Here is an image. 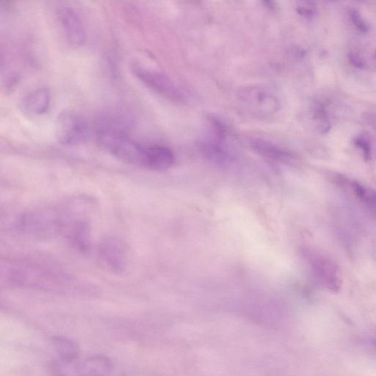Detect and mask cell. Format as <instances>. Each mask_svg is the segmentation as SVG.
<instances>
[{
  "instance_id": "6da1fadb",
  "label": "cell",
  "mask_w": 376,
  "mask_h": 376,
  "mask_svg": "<svg viewBox=\"0 0 376 376\" xmlns=\"http://www.w3.org/2000/svg\"><path fill=\"white\" fill-rule=\"evenodd\" d=\"M1 282L12 287L50 290L67 285L71 278L62 268L47 259L18 256L3 260Z\"/></svg>"
},
{
  "instance_id": "7a4b0ae2",
  "label": "cell",
  "mask_w": 376,
  "mask_h": 376,
  "mask_svg": "<svg viewBox=\"0 0 376 376\" xmlns=\"http://www.w3.org/2000/svg\"><path fill=\"white\" fill-rule=\"evenodd\" d=\"M96 140L101 148L120 160L144 167L147 145L130 138L126 133L109 129H98Z\"/></svg>"
},
{
  "instance_id": "3957f363",
  "label": "cell",
  "mask_w": 376,
  "mask_h": 376,
  "mask_svg": "<svg viewBox=\"0 0 376 376\" xmlns=\"http://www.w3.org/2000/svg\"><path fill=\"white\" fill-rule=\"evenodd\" d=\"M73 220L68 215L55 210H42L23 215L18 226L23 233L38 238H48L65 231Z\"/></svg>"
},
{
  "instance_id": "277c9868",
  "label": "cell",
  "mask_w": 376,
  "mask_h": 376,
  "mask_svg": "<svg viewBox=\"0 0 376 376\" xmlns=\"http://www.w3.org/2000/svg\"><path fill=\"white\" fill-rule=\"evenodd\" d=\"M238 102L251 117L261 120L272 119L281 110V102L276 94L263 86L245 87L238 93Z\"/></svg>"
},
{
  "instance_id": "5b68a950",
  "label": "cell",
  "mask_w": 376,
  "mask_h": 376,
  "mask_svg": "<svg viewBox=\"0 0 376 376\" xmlns=\"http://www.w3.org/2000/svg\"><path fill=\"white\" fill-rule=\"evenodd\" d=\"M90 128L80 115L71 111L61 113L55 122V137L64 146L73 147L88 140Z\"/></svg>"
},
{
  "instance_id": "8992f818",
  "label": "cell",
  "mask_w": 376,
  "mask_h": 376,
  "mask_svg": "<svg viewBox=\"0 0 376 376\" xmlns=\"http://www.w3.org/2000/svg\"><path fill=\"white\" fill-rule=\"evenodd\" d=\"M211 124L212 136L201 142V152L214 163L228 164L233 161V155L225 143L228 134L227 129L224 123L218 120L213 119Z\"/></svg>"
},
{
  "instance_id": "52a82bcc",
  "label": "cell",
  "mask_w": 376,
  "mask_h": 376,
  "mask_svg": "<svg viewBox=\"0 0 376 376\" xmlns=\"http://www.w3.org/2000/svg\"><path fill=\"white\" fill-rule=\"evenodd\" d=\"M97 257L100 265L110 273L121 274L126 269V247L118 238L108 237L101 242Z\"/></svg>"
},
{
  "instance_id": "ba28073f",
  "label": "cell",
  "mask_w": 376,
  "mask_h": 376,
  "mask_svg": "<svg viewBox=\"0 0 376 376\" xmlns=\"http://www.w3.org/2000/svg\"><path fill=\"white\" fill-rule=\"evenodd\" d=\"M133 71L143 85L159 95L177 102L182 100V94L178 86L165 75L137 66H134Z\"/></svg>"
},
{
  "instance_id": "9c48e42d",
  "label": "cell",
  "mask_w": 376,
  "mask_h": 376,
  "mask_svg": "<svg viewBox=\"0 0 376 376\" xmlns=\"http://www.w3.org/2000/svg\"><path fill=\"white\" fill-rule=\"evenodd\" d=\"M59 20L67 41L71 46L80 47L86 40V30L79 13L68 6H59L57 9Z\"/></svg>"
},
{
  "instance_id": "30bf717a",
  "label": "cell",
  "mask_w": 376,
  "mask_h": 376,
  "mask_svg": "<svg viewBox=\"0 0 376 376\" xmlns=\"http://www.w3.org/2000/svg\"><path fill=\"white\" fill-rule=\"evenodd\" d=\"M312 266L316 276L331 291H338L341 286L338 268L334 262L323 256H315Z\"/></svg>"
},
{
  "instance_id": "8fae6325",
  "label": "cell",
  "mask_w": 376,
  "mask_h": 376,
  "mask_svg": "<svg viewBox=\"0 0 376 376\" xmlns=\"http://www.w3.org/2000/svg\"><path fill=\"white\" fill-rule=\"evenodd\" d=\"M70 243L82 253L91 250V229L88 222L81 219L72 221L65 233Z\"/></svg>"
},
{
  "instance_id": "7c38bea8",
  "label": "cell",
  "mask_w": 376,
  "mask_h": 376,
  "mask_svg": "<svg viewBox=\"0 0 376 376\" xmlns=\"http://www.w3.org/2000/svg\"><path fill=\"white\" fill-rule=\"evenodd\" d=\"M51 103V95L46 88H38L27 94L21 102L22 110L30 115L46 113Z\"/></svg>"
},
{
  "instance_id": "4fadbf2b",
  "label": "cell",
  "mask_w": 376,
  "mask_h": 376,
  "mask_svg": "<svg viewBox=\"0 0 376 376\" xmlns=\"http://www.w3.org/2000/svg\"><path fill=\"white\" fill-rule=\"evenodd\" d=\"M175 163V155L167 147L158 145V144L147 145L144 168L163 171L171 168Z\"/></svg>"
},
{
  "instance_id": "5bb4252c",
  "label": "cell",
  "mask_w": 376,
  "mask_h": 376,
  "mask_svg": "<svg viewBox=\"0 0 376 376\" xmlns=\"http://www.w3.org/2000/svg\"><path fill=\"white\" fill-rule=\"evenodd\" d=\"M112 370L113 364L109 358L95 355L81 361L75 371L77 376H108Z\"/></svg>"
},
{
  "instance_id": "9a60e30c",
  "label": "cell",
  "mask_w": 376,
  "mask_h": 376,
  "mask_svg": "<svg viewBox=\"0 0 376 376\" xmlns=\"http://www.w3.org/2000/svg\"><path fill=\"white\" fill-rule=\"evenodd\" d=\"M252 147L258 154L270 159V160L284 164L294 161V155L274 143L263 139H254Z\"/></svg>"
},
{
  "instance_id": "2e32d148",
  "label": "cell",
  "mask_w": 376,
  "mask_h": 376,
  "mask_svg": "<svg viewBox=\"0 0 376 376\" xmlns=\"http://www.w3.org/2000/svg\"><path fill=\"white\" fill-rule=\"evenodd\" d=\"M54 350L62 363H73L79 356L80 348L77 342L64 337H56L52 340Z\"/></svg>"
},
{
  "instance_id": "e0dca14e",
  "label": "cell",
  "mask_w": 376,
  "mask_h": 376,
  "mask_svg": "<svg viewBox=\"0 0 376 376\" xmlns=\"http://www.w3.org/2000/svg\"><path fill=\"white\" fill-rule=\"evenodd\" d=\"M356 145L363 150L366 157L368 159L370 155V143L366 135H361L355 140Z\"/></svg>"
},
{
  "instance_id": "ac0fdd59",
  "label": "cell",
  "mask_w": 376,
  "mask_h": 376,
  "mask_svg": "<svg viewBox=\"0 0 376 376\" xmlns=\"http://www.w3.org/2000/svg\"><path fill=\"white\" fill-rule=\"evenodd\" d=\"M298 11L303 17H312L316 13V7L313 3H301Z\"/></svg>"
},
{
  "instance_id": "d6986e66",
  "label": "cell",
  "mask_w": 376,
  "mask_h": 376,
  "mask_svg": "<svg viewBox=\"0 0 376 376\" xmlns=\"http://www.w3.org/2000/svg\"><path fill=\"white\" fill-rule=\"evenodd\" d=\"M351 18L354 25L359 31L366 32L368 30L367 24L363 19L361 17L360 14L357 11L354 10L352 11Z\"/></svg>"
},
{
  "instance_id": "ffe728a7",
  "label": "cell",
  "mask_w": 376,
  "mask_h": 376,
  "mask_svg": "<svg viewBox=\"0 0 376 376\" xmlns=\"http://www.w3.org/2000/svg\"><path fill=\"white\" fill-rule=\"evenodd\" d=\"M350 61L352 64L359 68H363L366 66L365 62L361 59L359 55L355 53H352L350 55Z\"/></svg>"
},
{
  "instance_id": "44dd1931",
  "label": "cell",
  "mask_w": 376,
  "mask_h": 376,
  "mask_svg": "<svg viewBox=\"0 0 376 376\" xmlns=\"http://www.w3.org/2000/svg\"><path fill=\"white\" fill-rule=\"evenodd\" d=\"M363 119L368 125L372 126L376 130V113H366L363 115Z\"/></svg>"
}]
</instances>
